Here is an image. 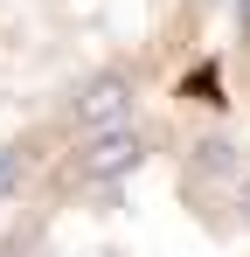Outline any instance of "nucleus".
Masks as SVG:
<instances>
[{"label": "nucleus", "instance_id": "423d86ee", "mask_svg": "<svg viewBox=\"0 0 250 257\" xmlns=\"http://www.w3.org/2000/svg\"><path fill=\"white\" fill-rule=\"evenodd\" d=\"M236 14H243V28H250V0H236Z\"/></svg>", "mask_w": 250, "mask_h": 257}, {"label": "nucleus", "instance_id": "f03ea898", "mask_svg": "<svg viewBox=\"0 0 250 257\" xmlns=\"http://www.w3.org/2000/svg\"><path fill=\"white\" fill-rule=\"evenodd\" d=\"M139 160V132L118 125V132H90V146H83V174L90 181H111V174H125Z\"/></svg>", "mask_w": 250, "mask_h": 257}, {"label": "nucleus", "instance_id": "7ed1b4c3", "mask_svg": "<svg viewBox=\"0 0 250 257\" xmlns=\"http://www.w3.org/2000/svg\"><path fill=\"white\" fill-rule=\"evenodd\" d=\"M14 188H21V153L0 146V195H14Z\"/></svg>", "mask_w": 250, "mask_h": 257}, {"label": "nucleus", "instance_id": "f257e3e1", "mask_svg": "<svg viewBox=\"0 0 250 257\" xmlns=\"http://www.w3.org/2000/svg\"><path fill=\"white\" fill-rule=\"evenodd\" d=\"M125 104H132L125 77H97V84L77 97V125H90V132H118V125H125Z\"/></svg>", "mask_w": 250, "mask_h": 257}, {"label": "nucleus", "instance_id": "39448f33", "mask_svg": "<svg viewBox=\"0 0 250 257\" xmlns=\"http://www.w3.org/2000/svg\"><path fill=\"white\" fill-rule=\"evenodd\" d=\"M236 195H243V202H250V167H243V174H236Z\"/></svg>", "mask_w": 250, "mask_h": 257}, {"label": "nucleus", "instance_id": "20e7f679", "mask_svg": "<svg viewBox=\"0 0 250 257\" xmlns=\"http://www.w3.org/2000/svg\"><path fill=\"white\" fill-rule=\"evenodd\" d=\"M195 160H202L208 174H229V146H222V139H208V146H202V153H195Z\"/></svg>", "mask_w": 250, "mask_h": 257}]
</instances>
